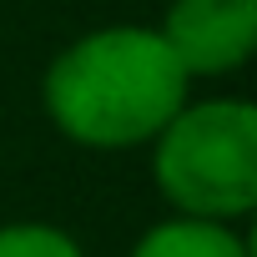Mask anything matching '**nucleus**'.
<instances>
[{"instance_id":"f257e3e1","label":"nucleus","mask_w":257,"mask_h":257,"mask_svg":"<svg viewBox=\"0 0 257 257\" xmlns=\"http://www.w3.org/2000/svg\"><path fill=\"white\" fill-rule=\"evenodd\" d=\"M192 81L157 26L111 21L66 41L41 71V111L81 152H147L182 111Z\"/></svg>"},{"instance_id":"f03ea898","label":"nucleus","mask_w":257,"mask_h":257,"mask_svg":"<svg viewBox=\"0 0 257 257\" xmlns=\"http://www.w3.org/2000/svg\"><path fill=\"white\" fill-rule=\"evenodd\" d=\"M147 157L167 212L237 227L257 212V106L247 96H187Z\"/></svg>"},{"instance_id":"7ed1b4c3","label":"nucleus","mask_w":257,"mask_h":257,"mask_svg":"<svg viewBox=\"0 0 257 257\" xmlns=\"http://www.w3.org/2000/svg\"><path fill=\"white\" fill-rule=\"evenodd\" d=\"M187 81H232L257 56V0H167L157 21Z\"/></svg>"},{"instance_id":"20e7f679","label":"nucleus","mask_w":257,"mask_h":257,"mask_svg":"<svg viewBox=\"0 0 257 257\" xmlns=\"http://www.w3.org/2000/svg\"><path fill=\"white\" fill-rule=\"evenodd\" d=\"M126 257H252V242L237 222H207V217H182L167 212L152 222Z\"/></svg>"},{"instance_id":"39448f33","label":"nucleus","mask_w":257,"mask_h":257,"mask_svg":"<svg viewBox=\"0 0 257 257\" xmlns=\"http://www.w3.org/2000/svg\"><path fill=\"white\" fill-rule=\"evenodd\" d=\"M0 257H91V252L61 222L16 217V222H0Z\"/></svg>"}]
</instances>
